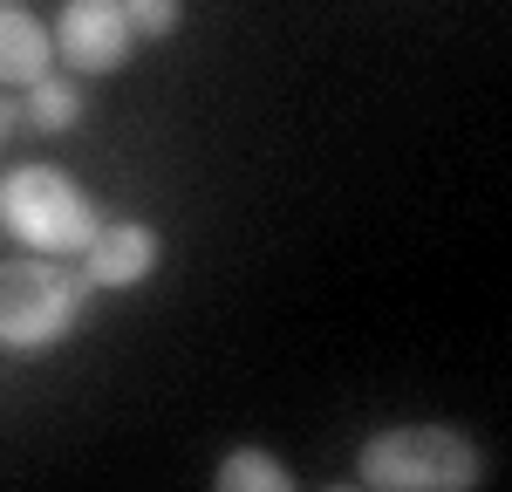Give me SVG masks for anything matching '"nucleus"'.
<instances>
[{"label": "nucleus", "mask_w": 512, "mask_h": 492, "mask_svg": "<svg viewBox=\"0 0 512 492\" xmlns=\"http://www.w3.org/2000/svg\"><path fill=\"white\" fill-rule=\"evenodd\" d=\"M485 479V458L451 424H390L355 458V486L369 492H472Z\"/></svg>", "instance_id": "nucleus-1"}, {"label": "nucleus", "mask_w": 512, "mask_h": 492, "mask_svg": "<svg viewBox=\"0 0 512 492\" xmlns=\"http://www.w3.org/2000/svg\"><path fill=\"white\" fill-rule=\"evenodd\" d=\"M0 226L28 253H82L89 233L103 226V212L76 185V171H62V164H14L0 178Z\"/></svg>", "instance_id": "nucleus-2"}, {"label": "nucleus", "mask_w": 512, "mask_h": 492, "mask_svg": "<svg viewBox=\"0 0 512 492\" xmlns=\"http://www.w3.org/2000/svg\"><path fill=\"white\" fill-rule=\"evenodd\" d=\"M89 308V281L48 253L0 260V349H55Z\"/></svg>", "instance_id": "nucleus-3"}, {"label": "nucleus", "mask_w": 512, "mask_h": 492, "mask_svg": "<svg viewBox=\"0 0 512 492\" xmlns=\"http://www.w3.org/2000/svg\"><path fill=\"white\" fill-rule=\"evenodd\" d=\"M48 35H55V55L69 62V76H117L137 41L123 0H62Z\"/></svg>", "instance_id": "nucleus-4"}, {"label": "nucleus", "mask_w": 512, "mask_h": 492, "mask_svg": "<svg viewBox=\"0 0 512 492\" xmlns=\"http://www.w3.org/2000/svg\"><path fill=\"white\" fill-rule=\"evenodd\" d=\"M164 260V240L144 226V219H103L89 246H82V281L89 287H137L151 281Z\"/></svg>", "instance_id": "nucleus-5"}, {"label": "nucleus", "mask_w": 512, "mask_h": 492, "mask_svg": "<svg viewBox=\"0 0 512 492\" xmlns=\"http://www.w3.org/2000/svg\"><path fill=\"white\" fill-rule=\"evenodd\" d=\"M48 69H55V35L41 28L28 7H0V82L7 89H28Z\"/></svg>", "instance_id": "nucleus-6"}, {"label": "nucleus", "mask_w": 512, "mask_h": 492, "mask_svg": "<svg viewBox=\"0 0 512 492\" xmlns=\"http://www.w3.org/2000/svg\"><path fill=\"white\" fill-rule=\"evenodd\" d=\"M21 117L35 123V130H76L82 123V89L76 76H35L28 89H21Z\"/></svg>", "instance_id": "nucleus-7"}, {"label": "nucleus", "mask_w": 512, "mask_h": 492, "mask_svg": "<svg viewBox=\"0 0 512 492\" xmlns=\"http://www.w3.org/2000/svg\"><path fill=\"white\" fill-rule=\"evenodd\" d=\"M212 486L219 492H294V472L280 465L274 451H226L219 458V472H212Z\"/></svg>", "instance_id": "nucleus-8"}, {"label": "nucleus", "mask_w": 512, "mask_h": 492, "mask_svg": "<svg viewBox=\"0 0 512 492\" xmlns=\"http://www.w3.org/2000/svg\"><path fill=\"white\" fill-rule=\"evenodd\" d=\"M123 14H130V35L137 41H164L171 28H178V0H123Z\"/></svg>", "instance_id": "nucleus-9"}, {"label": "nucleus", "mask_w": 512, "mask_h": 492, "mask_svg": "<svg viewBox=\"0 0 512 492\" xmlns=\"http://www.w3.org/2000/svg\"><path fill=\"white\" fill-rule=\"evenodd\" d=\"M21 123H28V117H21V89H14V96H0V144H7Z\"/></svg>", "instance_id": "nucleus-10"}, {"label": "nucleus", "mask_w": 512, "mask_h": 492, "mask_svg": "<svg viewBox=\"0 0 512 492\" xmlns=\"http://www.w3.org/2000/svg\"><path fill=\"white\" fill-rule=\"evenodd\" d=\"M0 7H28V0H0Z\"/></svg>", "instance_id": "nucleus-11"}]
</instances>
